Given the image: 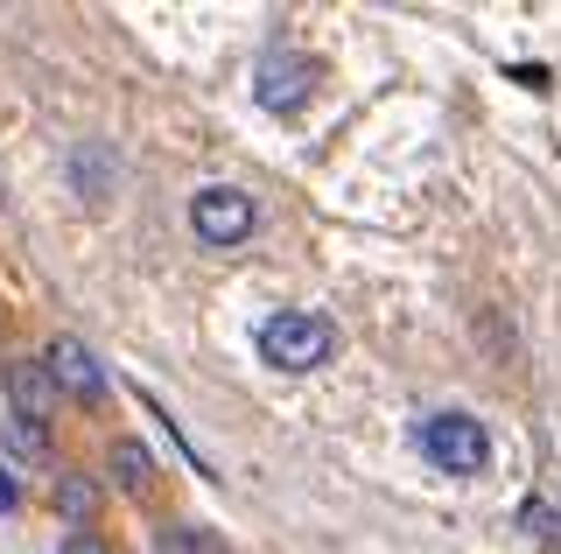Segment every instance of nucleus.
Masks as SVG:
<instances>
[{
    "mask_svg": "<svg viewBox=\"0 0 561 554\" xmlns=\"http://www.w3.org/2000/svg\"><path fill=\"white\" fill-rule=\"evenodd\" d=\"M57 506H64V519H92V506H99V492H92V477H57Z\"/></svg>",
    "mask_w": 561,
    "mask_h": 554,
    "instance_id": "1a4fd4ad",
    "label": "nucleus"
},
{
    "mask_svg": "<svg viewBox=\"0 0 561 554\" xmlns=\"http://www.w3.org/2000/svg\"><path fill=\"white\" fill-rule=\"evenodd\" d=\"M421 457H428L435 471H449V477H478L491 463V436H484V422H470V414H428V422H421Z\"/></svg>",
    "mask_w": 561,
    "mask_h": 554,
    "instance_id": "f03ea898",
    "label": "nucleus"
},
{
    "mask_svg": "<svg viewBox=\"0 0 561 554\" xmlns=\"http://www.w3.org/2000/svg\"><path fill=\"white\" fill-rule=\"evenodd\" d=\"M113 471H119V492H127V498L154 492V457L140 442H113Z\"/></svg>",
    "mask_w": 561,
    "mask_h": 554,
    "instance_id": "0eeeda50",
    "label": "nucleus"
},
{
    "mask_svg": "<svg viewBox=\"0 0 561 554\" xmlns=\"http://www.w3.org/2000/svg\"><path fill=\"white\" fill-rule=\"evenodd\" d=\"M548 554H561V541H548Z\"/></svg>",
    "mask_w": 561,
    "mask_h": 554,
    "instance_id": "f8f14e48",
    "label": "nucleus"
},
{
    "mask_svg": "<svg viewBox=\"0 0 561 554\" xmlns=\"http://www.w3.org/2000/svg\"><path fill=\"white\" fill-rule=\"evenodd\" d=\"M309 84H316V64L302 49H267V57L253 64V99L267 113H295L309 99Z\"/></svg>",
    "mask_w": 561,
    "mask_h": 554,
    "instance_id": "20e7f679",
    "label": "nucleus"
},
{
    "mask_svg": "<svg viewBox=\"0 0 561 554\" xmlns=\"http://www.w3.org/2000/svg\"><path fill=\"white\" fill-rule=\"evenodd\" d=\"M154 554H225V541L204 527H162L154 533Z\"/></svg>",
    "mask_w": 561,
    "mask_h": 554,
    "instance_id": "6e6552de",
    "label": "nucleus"
},
{
    "mask_svg": "<svg viewBox=\"0 0 561 554\" xmlns=\"http://www.w3.org/2000/svg\"><path fill=\"white\" fill-rule=\"evenodd\" d=\"M190 232L204 239V246H239L245 232H253V197L232 183H210L190 197Z\"/></svg>",
    "mask_w": 561,
    "mask_h": 554,
    "instance_id": "7ed1b4c3",
    "label": "nucleus"
},
{
    "mask_svg": "<svg viewBox=\"0 0 561 554\" xmlns=\"http://www.w3.org/2000/svg\"><path fill=\"white\" fill-rule=\"evenodd\" d=\"M330 351H337V331H330L323 316L280 309V316L260 323V358H267L274 372H316V366H330Z\"/></svg>",
    "mask_w": 561,
    "mask_h": 554,
    "instance_id": "f257e3e1",
    "label": "nucleus"
},
{
    "mask_svg": "<svg viewBox=\"0 0 561 554\" xmlns=\"http://www.w3.org/2000/svg\"><path fill=\"white\" fill-rule=\"evenodd\" d=\"M14 498H22V492H14V477L0 471V512H14Z\"/></svg>",
    "mask_w": 561,
    "mask_h": 554,
    "instance_id": "9b49d317",
    "label": "nucleus"
},
{
    "mask_svg": "<svg viewBox=\"0 0 561 554\" xmlns=\"http://www.w3.org/2000/svg\"><path fill=\"white\" fill-rule=\"evenodd\" d=\"M43 366H49V379H57L64 393H78L84 407H99V401H105V372H99V358L84 351L78 337H57V344L43 351Z\"/></svg>",
    "mask_w": 561,
    "mask_h": 554,
    "instance_id": "423d86ee",
    "label": "nucleus"
},
{
    "mask_svg": "<svg viewBox=\"0 0 561 554\" xmlns=\"http://www.w3.org/2000/svg\"><path fill=\"white\" fill-rule=\"evenodd\" d=\"M8 401H14V422L43 436L49 414H57V379H49V366H35V358H14V366H8Z\"/></svg>",
    "mask_w": 561,
    "mask_h": 554,
    "instance_id": "39448f33",
    "label": "nucleus"
},
{
    "mask_svg": "<svg viewBox=\"0 0 561 554\" xmlns=\"http://www.w3.org/2000/svg\"><path fill=\"white\" fill-rule=\"evenodd\" d=\"M57 554H105V547H99V541H92V533H70V541H64V547H57Z\"/></svg>",
    "mask_w": 561,
    "mask_h": 554,
    "instance_id": "9d476101",
    "label": "nucleus"
}]
</instances>
